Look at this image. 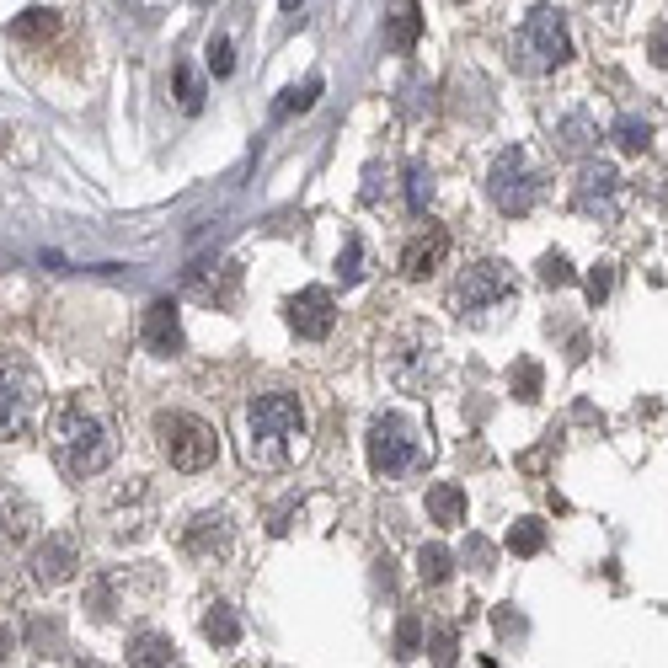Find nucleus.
<instances>
[{
    "instance_id": "obj_3",
    "label": "nucleus",
    "mask_w": 668,
    "mask_h": 668,
    "mask_svg": "<svg viewBox=\"0 0 668 668\" xmlns=\"http://www.w3.org/2000/svg\"><path fill=\"white\" fill-rule=\"evenodd\" d=\"M514 65L524 75H551V70H562L567 59H572V38H567V22H562V11H551V6H530V17H524L514 27Z\"/></svg>"
},
{
    "instance_id": "obj_42",
    "label": "nucleus",
    "mask_w": 668,
    "mask_h": 668,
    "mask_svg": "<svg viewBox=\"0 0 668 668\" xmlns=\"http://www.w3.org/2000/svg\"><path fill=\"white\" fill-rule=\"evenodd\" d=\"M75 668H97V663H75Z\"/></svg>"
},
{
    "instance_id": "obj_30",
    "label": "nucleus",
    "mask_w": 668,
    "mask_h": 668,
    "mask_svg": "<svg viewBox=\"0 0 668 668\" xmlns=\"http://www.w3.org/2000/svg\"><path fill=\"white\" fill-rule=\"evenodd\" d=\"M27 636H33V647L43 652V647H59V642H65V631H59V620H33V626H27Z\"/></svg>"
},
{
    "instance_id": "obj_34",
    "label": "nucleus",
    "mask_w": 668,
    "mask_h": 668,
    "mask_svg": "<svg viewBox=\"0 0 668 668\" xmlns=\"http://www.w3.org/2000/svg\"><path fill=\"white\" fill-rule=\"evenodd\" d=\"M316 91H321V81H305V86H294L289 97H284V107H278V113H294V107H300V113H305V107L316 102Z\"/></svg>"
},
{
    "instance_id": "obj_35",
    "label": "nucleus",
    "mask_w": 668,
    "mask_h": 668,
    "mask_svg": "<svg viewBox=\"0 0 668 668\" xmlns=\"http://www.w3.org/2000/svg\"><path fill=\"white\" fill-rule=\"evenodd\" d=\"M230 65H236V59H230V38H209V70L230 75Z\"/></svg>"
},
{
    "instance_id": "obj_12",
    "label": "nucleus",
    "mask_w": 668,
    "mask_h": 668,
    "mask_svg": "<svg viewBox=\"0 0 668 668\" xmlns=\"http://www.w3.org/2000/svg\"><path fill=\"white\" fill-rule=\"evenodd\" d=\"M444 257H449V230L428 225V230H417V236L401 246V273H407V278H428Z\"/></svg>"
},
{
    "instance_id": "obj_1",
    "label": "nucleus",
    "mask_w": 668,
    "mask_h": 668,
    "mask_svg": "<svg viewBox=\"0 0 668 668\" xmlns=\"http://www.w3.org/2000/svg\"><path fill=\"white\" fill-rule=\"evenodd\" d=\"M305 449V407L289 391H268L246 407V460L278 471Z\"/></svg>"
},
{
    "instance_id": "obj_4",
    "label": "nucleus",
    "mask_w": 668,
    "mask_h": 668,
    "mask_svg": "<svg viewBox=\"0 0 668 668\" xmlns=\"http://www.w3.org/2000/svg\"><path fill=\"white\" fill-rule=\"evenodd\" d=\"M487 193L508 220H524V214L546 198V172L535 166V155L524 145H508V150H497V161L487 172Z\"/></svg>"
},
{
    "instance_id": "obj_21",
    "label": "nucleus",
    "mask_w": 668,
    "mask_h": 668,
    "mask_svg": "<svg viewBox=\"0 0 668 668\" xmlns=\"http://www.w3.org/2000/svg\"><path fill=\"white\" fill-rule=\"evenodd\" d=\"M428 204H433V172L423 161H412L407 166V209L412 214H428Z\"/></svg>"
},
{
    "instance_id": "obj_36",
    "label": "nucleus",
    "mask_w": 668,
    "mask_h": 668,
    "mask_svg": "<svg viewBox=\"0 0 668 668\" xmlns=\"http://www.w3.org/2000/svg\"><path fill=\"white\" fill-rule=\"evenodd\" d=\"M610 284H615L610 262H599V268H594V273H588V300H604V294H610Z\"/></svg>"
},
{
    "instance_id": "obj_7",
    "label": "nucleus",
    "mask_w": 668,
    "mask_h": 668,
    "mask_svg": "<svg viewBox=\"0 0 668 668\" xmlns=\"http://www.w3.org/2000/svg\"><path fill=\"white\" fill-rule=\"evenodd\" d=\"M514 268H508L503 257H481L471 262V268L460 273V284H455V310L465 321H492L503 305H514Z\"/></svg>"
},
{
    "instance_id": "obj_5",
    "label": "nucleus",
    "mask_w": 668,
    "mask_h": 668,
    "mask_svg": "<svg viewBox=\"0 0 668 668\" xmlns=\"http://www.w3.org/2000/svg\"><path fill=\"white\" fill-rule=\"evenodd\" d=\"M428 460V439L407 412H380L369 423V465L375 476H412Z\"/></svg>"
},
{
    "instance_id": "obj_10",
    "label": "nucleus",
    "mask_w": 668,
    "mask_h": 668,
    "mask_svg": "<svg viewBox=\"0 0 668 668\" xmlns=\"http://www.w3.org/2000/svg\"><path fill=\"white\" fill-rule=\"evenodd\" d=\"M33 412H38V375L22 359L0 353V439L27 433L33 428Z\"/></svg>"
},
{
    "instance_id": "obj_27",
    "label": "nucleus",
    "mask_w": 668,
    "mask_h": 668,
    "mask_svg": "<svg viewBox=\"0 0 668 668\" xmlns=\"http://www.w3.org/2000/svg\"><path fill=\"white\" fill-rule=\"evenodd\" d=\"M417 647H423V620L401 615V626H396V658H417Z\"/></svg>"
},
{
    "instance_id": "obj_40",
    "label": "nucleus",
    "mask_w": 668,
    "mask_h": 668,
    "mask_svg": "<svg viewBox=\"0 0 668 668\" xmlns=\"http://www.w3.org/2000/svg\"><path fill=\"white\" fill-rule=\"evenodd\" d=\"M364 182H369V188H364V204H380V166H369Z\"/></svg>"
},
{
    "instance_id": "obj_9",
    "label": "nucleus",
    "mask_w": 668,
    "mask_h": 668,
    "mask_svg": "<svg viewBox=\"0 0 668 668\" xmlns=\"http://www.w3.org/2000/svg\"><path fill=\"white\" fill-rule=\"evenodd\" d=\"M572 204H578V214H588V220L615 225L620 209H626V182H620V172L610 161H583L578 182H572Z\"/></svg>"
},
{
    "instance_id": "obj_14",
    "label": "nucleus",
    "mask_w": 668,
    "mask_h": 668,
    "mask_svg": "<svg viewBox=\"0 0 668 668\" xmlns=\"http://www.w3.org/2000/svg\"><path fill=\"white\" fill-rule=\"evenodd\" d=\"M70 572H75V546H70L65 535H49V540L33 551V583L54 588V583H65Z\"/></svg>"
},
{
    "instance_id": "obj_11",
    "label": "nucleus",
    "mask_w": 668,
    "mask_h": 668,
    "mask_svg": "<svg viewBox=\"0 0 668 668\" xmlns=\"http://www.w3.org/2000/svg\"><path fill=\"white\" fill-rule=\"evenodd\" d=\"M289 326L305 337V343H321V337H332L337 326V300L332 289H300L289 300Z\"/></svg>"
},
{
    "instance_id": "obj_28",
    "label": "nucleus",
    "mask_w": 668,
    "mask_h": 668,
    "mask_svg": "<svg viewBox=\"0 0 668 668\" xmlns=\"http://www.w3.org/2000/svg\"><path fill=\"white\" fill-rule=\"evenodd\" d=\"M540 284L567 289V284H572V262H567L562 252H546V257H540Z\"/></svg>"
},
{
    "instance_id": "obj_33",
    "label": "nucleus",
    "mask_w": 668,
    "mask_h": 668,
    "mask_svg": "<svg viewBox=\"0 0 668 668\" xmlns=\"http://www.w3.org/2000/svg\"><path fill=\"white\" fill-rule=\"evenodd\" d=\"M177 86H182V107H188V113H198V102H204V86H198V75L182 65L177 70Z\"/></svg>"
},
{
    "instance_id": "obj_37",
    "label": "nucleus",
    "mask_w": 668,
    "mask_h": 668,
    "mask_svg": "<svg viewBox=\"0 0 668 668\" xmlns=\"http://www.w3.org/2000/svg\"><path fill=\"white\" fill-rule=\"evenodd\" d=\"M465 562H476L481 572H487V562H492V546H487L481 535H471V540H465Z\"/></svg>"
},
{
    "instance_id": "obj_22",
    "label": "nucleus",
    "mask_w": 668,
    "mask_h": 668,
    "mask_svg": "<svg viewBox=\"0 0 668 668\" xmlns=\"http://www.w3.org/2000/svg\"><path fill=\"white\" fill-rule=\"evenodd\" d=\"M540 546H546V524L540 519H519L514 530H508V551L514 556H535Z\"/></svg>"
},
{
    "instance_id": "obj_31",
    "label": "nucleus",
    "mask_w": 668,
    "mask_h": 668,
    "mask_svg": "<svg viewBox=\"0 0 668 668\" xmlns=\"http://www.w3.org/2000/svg\"><path fill=\"white\" fill-rule=\"evenodd\" d=\"M433 668H455V631L449 626L433 631Z\"/></svg>"
},
{
    "instance_id": "obj_17",
    "label": "nucleus",
    "mask_w": 668,
    "mask_h": 668,
    "mask_svg": "<svg viewBox=\"0 0 668 668\" xmlns=\"http://www.w3.org/2000/svg\"><path fill=\"white\" fill-rule=\"evenodd\" d=\"M172 636H161V631H134V642H129V668H166L172 663Z\"/></svg>"
},
{
    "instance_id": "obj_13",
    "label": "nucleus",
    "mask_w": 668,
    "mask_h": 668,
    "mask_svg": "<svg viewBox=\"0 0 668 668\" xmlns=\"http://www.w3.org/2000/svg\"><path fill=\"white\" fill-rule=\"evenodd\" d=\"M145 348L161 353V359H177V353H182V321H177L172 300H155L145 310Z\"/></svg>"
},
{
    "instance_id": "obj_29",
    "label": "nucleus",
    "mask_w": 668,
    "mask_h": 668,
    "mask_svg": "<svg viewBox=\"0 0 668 668\" xmlns=\"http://www.w3.org/2000/svg\"><path fill=\"white\" fill-rule=\"evenodd\" d=\"M428 102H433V86L423 81V75H412V81L401 86V107H407V113H423Z\"/></svg>"
},
{
    "instance_id": "obj_38",
    "label": "nucleus",
    "mask_w": 668,
    "mask_h": 668,
    "mask_svg": "<svg viewBox=\"0 0 668 668\" xmlns=\"http://www.w3.org/2000/svg\"><path fill=\"white\" fill-rule=\"evenodd\" d=\"M647 49H652V59H658V65H668V22H658V27H652Z\"/></svg>"
},
{
    "instance_id": "obj_26",
    "label": "nucleus",
    "mask_w": 668,
    "mask_h": 668,
    "mask_svg": "<svg viewBox=\"0 0 668 668\" xmlns=\"http://www.w3.org/2000/svg\"><path fill=\"white\" fill-rule=\"evenodd\" d=\"M417 572H423V583H444L449 578V551L444 546H423L417 551Z\"/></svg>"
},
{
    "instance_id": "obj_25",
    "label": "nucleus",
    "mask_w": 668,
    "mask_h": 668,
    "mask_svg": "<svg viewBox=\"0 0 668 668\" xmlns=\"http://www.w3.org/2000/svg\"><path fill=\"white\" fill-rule=\"evenodd\" d=\"M337 278H343V284H359L364 278V241L359 236H348L343 252H337Z\"/></svg>"
},
{
    "instance_id": "obj_18",
    "label": "nucleus",
    "mask_w": 668,
    "mask_h": 668,
    "mask_svg": "<svg viewBox=\"0 0 668 668\" xmlns=\"http://www.w3.org/2000/svg\"><path fill=\"white\" fill-rule=\"evenodd\" d=\"M594 118H588V113H567L562 123H556V150H562V155H588V150H594Z\"/></svg>"
},
{
    "instance_id": "obj_2",
    "label": "nucleus",
    "mask_w": 668,
    "mask_h": 668,
    "mask_svg": "<svg viewBox=\"0 0 668 668\" xmlns=\"http://www.w3.org/2000/svg\"><path fill=\"white\" fill-rule=\"evenodd\" d=\"M54 449H59L70 476H97L118 455V433L86 396H70L65 407L54 412Z\"/></svg>"
},
{
    "instance_id": "obj_16",
    "label": "nucleus",
    "mask_w": 668,
    "mask_h": 668,
    "mask_svg": "<svg viewBox=\"0 0 668 668\" xmlns=\"http://www.w3.org/2000/svg\"><path fill=\"white\" fill-rule=\"evenodd\" d=\"M428 519L444 524V530L465 524V492H460V481H433V487H428Z\"/></svg>"
},
{
    "instance_id": "obj_6",
    "label": "nucleus",
    "mask_w": 668,
    "mask_h": 668,
    "mask_svg": "<svg viewBox=\"0 0 668 668\" xmlns=\"http://www.w3.org/2000/svg\"><path fill=\"white\" fill-rule=\"evenodd\" d=\"M439 332H433L428 321H407L401 332L391 337V348H385V369H391V380L401 385V391H428L433 375H439Z\"/></svg>"
},
{
    "instance_id": "obj_24",
    "label": "nucleus",
    "mask_w": 668,
    "mask_h": 668,
    "mask_svg": "<svg viewBox=\"0 0 668 668\" xmlns=\"http://www.w3.org/2000/svg\"><path fill=\"white\" fill-rule=\"evenodd\" d=\"M508 385H514L519 401H535L540 396V364L535 359H519L514 369H508Z\"/></svg>"
},
{
    "instance_id": "obj_32",
    "label": "nucleus",
    "mask_w": 668,
    "mask_h": 668,
    "mask_svg": "<svg viewBox=\"0 0 668 668\" xmlns=\"http://www.w3.org/2000/svg\"><path fill=\"white\" fill-rule=\"evenodd\" d=\"M49 27H54V11L33 6V11H27V17H22L17 27H11V33H17V38H27V33H49Z\"/></svg>"
},
{
    "instance_id": "obj_8",
    "label": "nucleus",
    "mask_w": 668,
    "mask_h": 668,
    "mask_svg": "<svg viewBox=\"0 0 668 668\" xmlns=\"http://www.w3.org/2000/svg\"><path fill=\"white\" fill-rule=\"evenodd\" d=\"M155 439H161L166 460H172L177 471H209L214 455H220L214 428L204 423V417H193V412H161L155 417Z\"/></svg>"
},
{
    "instance_id": "obj_41",
    "label": "nucleus",
    "mask_w": 668,
    "mask_h": 668,
    "mask_svg": "<svg viewBox=\"0 0 668 668\" xmlns=\"http://www.w3.org/2000/svg\"><path fill=\"white\" fill-rule=\"evenodd\" d=\"M0 658H11V626H0Z\"/></svg>"
},
{
    "instance_id": "obj_23",
    "label": "nucleus",
    "mask_w": 668,
    "mask_h": 668,
    "mask_svg": "<svg viewBox=\"0 0 668 668\" xmlns=\"http://www.w3.org/2000/svg\"><path fill=\"white\" fill-rule=\"evenodd\" d=\"M417 33H423V17H417V6H401L396 22H391V49L407 54L412 43H417Z\"/></svg>"
},
{
    "instance_id": "obj_20",
    "label": "nucleus",
    "mask_w": 668,
    "mask_h": 668,
    "mask_svg": "<svg viewBox=\"0 0 668 668\" xmlns=\"http://www.w3.org/2000/svg\"><path fill=\"white\" fill-rule=\"evenodd\" d=\"M204 636L214 647H236L241 642V620L230 604H209V615H204Z\"/></svg>"
},
{
    "instance_id": "obj_19",
    "label": "nucleus",
    "mask_w": 668,
    "mask_h": 668,
    "mask_svg": "<svg viewBox=\"0 0 668 668\" xmlns=\"http://www.w3.org/2000/svg\"><path fill=\"white\" fill-rule=\"evenodd\" d=\"M610 139H615L620 150H647L652 145V118L647 113H620L615 129H610Z\"/></svg>"
},
{
    "instance_id": "obj_15",
    "label": "nucleus",
    "mask_w": 668,
    "mask_h": 668,
    "mask_svg": "<svg viewBox=\"0 0 668 668\" xmlns=\"http://www.w3.org/2000/svg\"><path fill=\"white\" fill-rule=\"evenodd\" d=\"M188 551L193 556H225L230 551V519L225 514H198L188 524Z\"/></svg>"
},
{
    "instance_id": "obj_39",
    "label": "nucleus",
    "mask_w": 668,
    "mask_h": 668,
    "mask_svg": "<svg viewBox=\"0 0 668 668\" xmlns=\"http://www.w3.org/2000/svg\"><path fill=\"white\" fill-rule=\"evenodd\" d=\"M497 631H503V636H508V631L519 636V631H524V620L514 615V604H503V610H497Z\"/></svg>"
}]
</instances>
